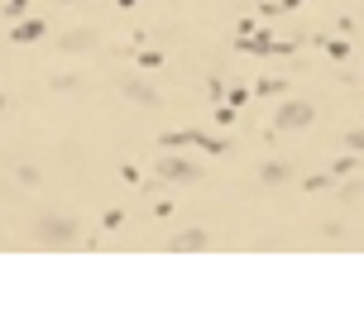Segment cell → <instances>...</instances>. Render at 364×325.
I'll return each mask as SVG.
<instances>
[{
	"instance_id": "30bf717a",
	"label": "cell",
	"mask_w": 364,
	"mask_h": 325,
	"mask_svg": "<svg viewBox=\"0 0 364 325\" xmlns=\"http://www.w3.org/2000/svg\"><path fill=\"white\" fill-rule=\"evenodd\" d=\"M346 144H350V153H364V129H355V134H350Z\"/></svg>"
},
{
	"instance_id": "8992f818",
	"label": "cell",
	"mask_w": 364,
	"mask_h": 325,
	"mask_svg": "<svg viewBox=\"0 0 364 325\" xmlns=\"http://www.w3.org/2000/svg\"><path fill=\"white\" fill-rule=\"evenodd\" d=\"M288 177H292V172L283 167V162H264V167H259V182H264V187H283Z\"/></svg>"
},
{
	"instance_id": "9c48e42d",
	"label": "cell",
	"mask_w": 364,
	"mask_h": 325,
	"mask_svg": "<svg viewBox=\"0 0 364 325\" xmlns=\"http://www.w3.org/2000/svg\"><path fill=\"white\" fill-rule=\"evenodd\" d=\"M259 91H264V96H283V82H278V77H269V82H259Z\"/></svg>"
},
{
	"instance_id": "6da1fadb",
	"label": "cell",
	"mask_w": 364,
	"mask_h": 325,
	"mask_svg": "<svg viewBox=\"0 0 364 325\" xmlns=\"http://www.w3.org/2000/svg\"><path fill=\"white\" fill-rule=\"evenodd\" d=\"M34 239L43 244V249H68L77 239V220L73 216H43L34 225Z\"/></svg>"
},
{
	"instance_id": "8fae6325",
	"label": "cell",
	"mask_w": 364,
	"mask_h": 325,
	"mask_svg": "<svg viewBox=\"0 0 364 325\" xmlns=\"http://www.w3.org/2000/svg\"><path fill=\"white\" fill-rule=\"evenodd\" d=\"M0 110H5V96H0Z\"/></svg>"
},
{
	"instance_id": "277c9868",
	"label": "cell",
	"mask_w": 364,
	"mask_h": 325,
	"mask_svg": "<svg viewBox=\"0 0 364 325\" xmlns=\"http://www.w3.org/2000/svg\"><path fill=\"white\" fill-rule=\"evenodd\" d=\"M168 249H178V253H201V249H211V235L206 230H182Z\"/></svg>"
},
{
	"instance_id": "7a4b0ae2",
	"label": "cell",
	"mask_w": 364,
	"mask_h": 325,
	"mask_svg": "<svg viewBox=\"0 0 364 325\" xmlns=\"http://www.w3.org/2000/svg\"><path fill=\"white\" fill-rule=\"evenodd\" d=\"M311 120H316V110H311L307 101H283L278 115H273V125H278V129H307Z\"/></svg>"
},
{
	"instance_id": "3957f363",
	"label": "cell",
	"mask_w": 364,
	"mask_h": 325,
	"mask_svg": "<svg viewBox=\"0 0 364 325\" xmlns=\"http://www.w3.org/2000/svg\"><path fill=\"white\" fill-rule=\"evenodd\" d=\"M159 177H164V182H197L201 167H197V162H187V158H173V153H168V158L159 162Z\"/></svg>"
},
{
	"instance_id": "5b68a950",
	"label": "cell",
	"mask_w": 364,
	"mask_h": 325,
	"mask_svg": "<svg viewBox=\"0 0 364 325\" xmlns=\"http://www.w3.org/2000/svg\"><path fill=\"white\" fill-rule=\"evenodd\" d=\"M96 43V29H73V34L58 38V48H68V53H82V48H91Z\"/></svg>"
},
{
	"instance_id": "ba28073f",
	"label": "cell",
	"mask_w": 364,
	"mask_h": 325,
	"mask_svg": "<svg viewBox=\"0 0 364 325\" xmlns=\"http://www.w3.org/2000/svg\"><path fill=\"white\" fill-rule=\"evenodd\" d=\"M38 34H43V24H38V19H29V24H19V29H15V38H19V43H34Z\"/></svg>"
},
{
	"instance_id": "52a82bcc",
	"label": "cell",
	"mask_w": 364,
	"mask_h": 325,
	"mask_svg": "<svg viewBox=\"0 0 364 325\" xmlns=\"http://www.w3.org/2000/svg\"><path fill=\"white\" fill-rule=\"evenodd\" d=\"M125 96H129V101H139V106H159V91H154V87H144V82H129V87H125Z\"/></svg>"
}]
</instances>
